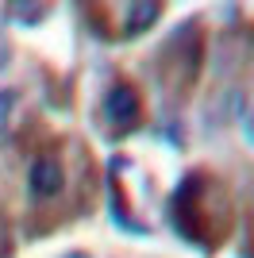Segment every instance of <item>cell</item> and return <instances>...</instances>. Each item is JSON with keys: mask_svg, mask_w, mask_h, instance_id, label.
<instances>
[{"mask_svg": "<svg viewBox=\"0 0 254 258\" xmlns=\"http://www.w3.org/2000/svg\"><path fill=\"white\" fill-rule=\"evenodd\" d=\"M62 189V170L54 158H39L31 166V193L35 197H54Z\"/></svg>", "mask_w": 254, "mask_h": 258, "instance_id": "1", "label": "cell"}, {"mask_svg": "<svg viewBox=\"0 0 254 258\" xmlns=\"http://www.w3.org/2000/svg\"><path fill=\"white\" fill-rule=\"evenodd\" d=\"M104 112L116 119V123H135V116H139V97H135L127 85H116L112 93H108V100H104Z\"/></svg>", "mask_w": 254, "mask_h": 258, "instance_id": "2", "label": "cell"}, {"mask_svg": "<svg viewBox=\"0 0 254 258\" xmlns=\"http://www.w3.org/2000/svg\"><path fill=\"white\" fill-rule=\"evenodd\" d=\"M158 4H154V0H139V4H131V12H127V35H139V31H147L150 23L158 20Z\"/></svg>", "mask_w": 254, "mask_h": 258, "instance_id": "3", "label": "cell"}, {"mask_svg": "<svg viewBox=\"0 0 254 258\" xmlns=\"http://www.w3.org/2000/svg\"><path fill=\"white\" fill-rule=\"evenodd\" d=\"M16 108H20V93L16 89H0V135H8Z\"/></svg>", "mask_w": 254, "mask_h": 258, "instance_id": "4", "label": "cell"}, {"mask_svg": "<svg viewBox=\"0 0 254 258\" xmlns=\"http://www.w3.org/2000/svg\"><path fill=\"white\" fill-rule=\"evenodd\" d=\"M16 16H20V20H27V23H35V20H42V8H23V4H16Z\"/></svg>", "mask_w": 254, "mask_h": 258, "instance_id": "5", "label": "cell"}, {"mask_svg": "<svg viewBox=\"0 0 254 258\" xmlns=\"http://www.w3.org/2000/svg\"><path fill=\"white\" fill-rule=\"evenodd\" d=\"M8 66V43H4V35H0V70Z\"/></svg>", "mask_w": 254, "mask_h": 258, "instance_id": "6", "label": "cell"}, {"mask_svg": "<svg viewBox=\"0 0 254 258\" xmlns=\"http://www.w3.org/2000/svg\"><path fill=\"white\" fill-rule=\"evenodd\" d=\"M62 258H89L85 250H70V254H62Z\"/></svg>", "mask_w": 254, "mask_h": 258, "instance_id": "7", "label": "cell"}]
</instances>
